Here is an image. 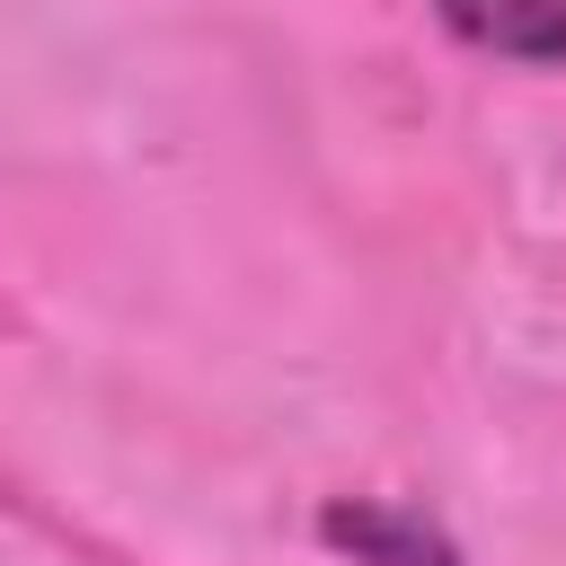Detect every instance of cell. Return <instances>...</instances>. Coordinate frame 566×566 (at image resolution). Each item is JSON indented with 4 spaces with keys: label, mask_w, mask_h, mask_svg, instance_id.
<instances>
[{
    "label": "cell",
    "mask_w": 566,
    "mask_h": 566,
    "mask_svg": "<svg viewBox=\"0 0 566 566\" xmlns=\"http://www.w3.org/2000/svg\"><path fill=\"white\" fill-rule=\"evenodd\" d=\"M433 18L478 53L566 71V0H433Z\"/></svg>",
    "instance_id": "obj_1"
}]
</instances>
